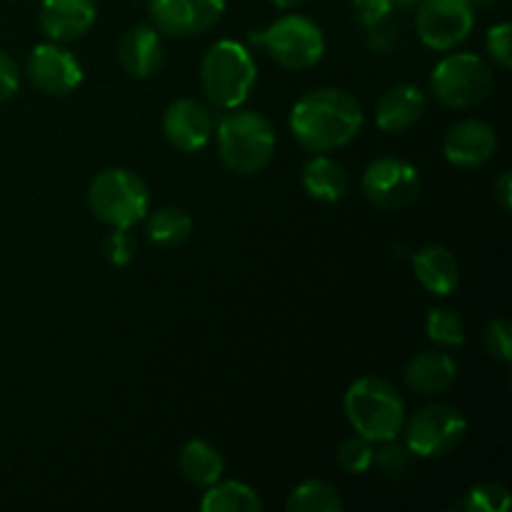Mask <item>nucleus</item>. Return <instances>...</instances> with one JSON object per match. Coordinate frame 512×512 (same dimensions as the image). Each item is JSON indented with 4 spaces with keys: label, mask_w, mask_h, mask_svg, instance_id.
<instances>
[{
    "label": "nucleus",
    "mask_w": 512,
    "mask_h": 512,
    "mask_svg": "<svg viewBox=\"0 0 512 512\" xmlns=\"http://www.w3.org/2000/svg\"><path fill=\"white\" fill-rule=\"evenodd\" d=\"M365 123L363 105L343 88H318L300 95L290 110V130L310 153L345 148Z\"/></svg>",
    "instance_id": "nucleus-1"
},
{
    "label": "nucleus",
    "mask_w": 512,
    "mask_h": 512,
    "mask_svg": "<svg viewBox=\"0 0 512 512\" xmlns=\"http://www.w3.org/2000/svg\"><path fill=\"white\" fill-rule=\"evenodd\" d=\"M343 410L353 430L370 443H388L403 433L405 400L390 380L378 375L358 378L343 398Z\"/></svg>",
    "instance_id": "nucleus-2"
},
{
    "label": "nucleus",
    "mask_w": 512,
    "mask_h": 512,
    "mask_svg": "<svg viewBox=\"0 0 512 512\" xmlns=\"http://www.w3.org/2000/svg\"><path fill=\"white\" fill-rule=\"evenodd\" d=\"M255 80H258V68L253 55L238 40H218L210 45L200 63V85L215 108H243L253 93Z\"/></svg>",
    "instance_id": "nucleus-3"
},
{
    "label": "nucleus",
    "mask_w": 512,
    "mask_h": 512,
    "mask_svg": "<svg viewBox=\"0 0 512 512\" xmlns=\"http://www.w3.org/2000/svg\"><path fill=\"white\" fill-rule=\"evenodd\" d=\"M218 153L225 168L238 175H255L273 160L275 130L255 110H230L215 128Z\"/></svg>",
    "instance_id": "nucleus-4"
},
{
    "label": "nucleus",
    "mask_w": 512,
    "mask_h": 512,
    "mask_svg": "<svg viewBox=\"0 0 512 512\" xmlns=\"http://www.w3.org/2000/svg\"><path fill=\"white\" fill-rule=\"evenodd\" d=\"M88 205L95 218L110 228H133L148 218V185L133 170L108 168L90 183Z\"/></svg>",
    "instance_id": "nucleus-5"
},
{
    "label": "nucleus",
    "mask_w": 512,
    "mask_h": 512,
    "mask_svg": "<svg viewBox=\"0 0 512 512\" xmlns=\"http://www.w3.org/2000/svg\"><path fill=\"white\" fill-rule=\"evenodd\" d=\"M495 75L485 58L475 53L445 55L430 75V90L445 108H475L493 93Z\"/></svg>",
    "instance_id": "nucleus-6"
},
{
    "label": "nucleus",
    "mask_w": 512,
    "mask_h": 512,
    "mask_svg": "<svg viewBox=\"0 0 512 512\" xmlns=\"http://www.w3.org/2000/svg\"><path fill=\"white\" fill-rule=\"evenodd\" d=\"M250 38L263 45L270 58L288 70L313 68L325 55L323 30L305 15H283L265 30L250 33Z\"/></svg>",
    "instance_id": "nucleus-7"
},
{
    "label": "nucleus",
    "mask_w": 512,
    "mask_h": 512,
    "mask_svg": "<svg viewBox=\"0 0 512 512\" xmlns=\"http://www.w3.org/2000/svg\"><path fill=\"white\" fill-rule=\"evenodd\" d=\"M403 433L415 458H445L455 453L468 435V418L455 405L433 403L405 420Z\"/></svg>",
    "instance_id": "nucleus-8"
},
{
    "label": "nucleus",
    "mask_w": 512,
    "mask_h": 512,
    "mask_svg": "<svg viewBox=\"0 0 512 512\" xmlns=\"http://www.w3.org/2000/svg\"><path fill=\"white\" fill-rule=\"evenodd\" d=\"M363 195L380 210H403L420 195V173L403 158H378L360 178Z\"/></svg>",
    "instance_id": "nucleus-9"
},
{
    "label": "nucleus",
    "mask_w": 512,
    "mask_h": 512,
    "mask_svg": "<svg viewBox=\"0 0 512 512\" xmlns=\"http://www.w3.org/2000/svg\"><path fill=\"white\" fill-rule=\"evenodd\" d=\"M475 25V8L468 0H420L415 30L433 50H453Z\"/></svg>",
    "instance_id": "nucleus-10"
},
{
    "label": "nucleus",
    "mask_w": 512,
    "mask_h": 512,
    "mask_svg": "<svg viewBox=\"0 0 512 512\" xmlns=\"http://www.w3.org/2000/svg\"><path fill=\"white\" fill-rule=\"evenodd\" d=\"M148 10L158 33L193 38L218 25L225 13V0H150Z\"/></svg>",
    "instance_id": "nucleus-11"
},
{
    "label": "nucleus",
    "mask_w": 512,
    "mask_h": 512,
    "mask_svg": "<svg viewBox=\"0 0 512 512\" xmlns=\"http://www.w3.org/2000/svg\"><path fill=\"white\" fill-rule=\"evenodd\" d=\"M25 73H28L30 83L40 93L53 95V98L70 95L83 83V65H80V60L70 50L53 43V40L35 45L28 58Z\"/></svg>",
    "instance_id": "nucleus-12"
},
{
    "label": "nucleus",
    "mask_w": 512,
    "mask_h": 512,
    "mask_svg": "<svg viewBox=\"0 0 512 512\" xmlns=\"http://www.w3.org/2000/svg\"><path fill=\"white\" fill-rule=\"evenodd\" d=\"M213 113L193 98H180L163 115L165 140L180 153H198L213 138Z\"/></svg>",
    "instance_id": "nucleus-13"
},
{
    "label": "nucleus",
    "mask_w": 512,
    "mask_h": 512,
    "mask_svg": "<svg viewBox=\"0 0 512 512\" xmlns=\"http://www.w3.org/2000/svg\"><path fill=\"white\" fill-rule=\"evenodd\" d=\"M498 150V133L483 120H460L448 130L443 140V155L458 168L485 165Z\"/></svg>",
    "instance_id": "nucleus-14"
},
{
    "label": "nucleus",
    "mask_w": 512,
    "mask_h": 512,
    "mask_svg": "<svg viewBox=\"0 0 512 512\" xmlns=\"http://www.w3.org/2000/svg\"><path fill=\"white\" fill-rule=\"evenodd\" d=\"M98 18L95 0H43L40 28L53 43H73L93 28Z\"/></svg>",
    "instance_id": "nucleus-15"
},
{
    "label": "nucleus",
    "mask_w": 512,
    "mask_h": 512,
    "mask_svg": "<svg viewBox=\"0 0 512 512\" xmlns=\"http://www.w3.org/2000/svg\"><path fill=\"white\" fill-rule=\"evenodd\" d=\"M425 93L418 85H395V88L385 90L383 98L378 100V108H375V123L383 133L398 135L405 130L413 128L425 113Z\"/></svg>",
    "instance_id": "nucleus-16"
},
{
    "label": "nucleus",
    "mask_w": 512,
    "mask_h": 512,
    "mask_svg": "<svg viewBox=\"0 0 512 512\" xmlns=\"http://www.w3.org/2000/svg\"><path fill=\"white\" fill-rule=\"evenodd\" d=\"M120 65L133 78H150L163 63V40L155 25H135L118 45Z\"/></svg>",
    "instance_id": "nucleus-17"
},
{
    "label": "nucleus",
    "mask_w": 512,
    "mask_h": 512,
    "mask_svg": "<svg viewBox=\"0 0 512 512\" xmlns=\"http://www.w3.org/2000/svg\"><path fill=\"white\" fill-rule=\"evenodd\" d=\"M413 270L418 283L433 295H450L460 285V265L453 250L445 245H425L413 255Z\"/></svg>",
    "instance_id": "nucleus-18"
},
{
    "label": "nucleus",
    "mask_w": 512,
    "mask_h": 512,
    "mask_svg": "<svg viewBox=\"0 0 512 512\" xmlns=\"http://www.w3.org/2000/svg\"><path fill=\"white\" fill-rule=\"evenodd\" d=\"M458 363L448 353H418L405 365V383L418 395H440L453 388Z\"/></svg>",
    "instance_id": "nucleus-19"
},
{
    "label": "nucleus",
    "mask_w": 512,
    "mask_h": 512,
    "mask_svg": "<svg viewBox=\"0 0 512 512\" xmlns=\"http://www.w3.org/2000/svg\"><path fill=\"white\" fill-rule=\"evenodd\" d=\"M303 188L305 193L320 203H338L348 190V173L338 160L330 155L318 153L303 165Z\"/></svg>",
    "instance_id": "nucleus-20"
},
{
    "label": "nucleus",
    "mask_w": 512,
    "mask_h": 512,
    "mask_svg": "<svg viewBox=\"0 0 512 512\" xmlns=\"http://www.w3.org/2000/svg\"><path fill=\"white\" fill-rule=\"evenodd\" d=\"M223 470V455L208 440H188L180 450V473L198 488H210L213 483H218L223 478Z\"/></svg>",
    "instance_id": "nucleus-21"
},
{
    "label": "nucleus",
    "mask_w": 512,
    "mask_h": 512,
    "mask_svg": "<svg viewBox=\"0 0 512 512\" xmlns=\"http://www.w3.org/2000/svg\"><path fill=\"white\" fill-rule=\"evenodd\" d=\"M203 512H260L263 500L258 490L250 488L240 480H225V483H213L205 488L203 500H200Z\"/></svg>",
    "instance_id": "nucleus-22"
},
{
    "label": "nucleus",
    "mask_w": 512,
    "mask_h": 512,
    "mask_svg": "<svg viewBox=\"0 0 512 512\" xmlns=\"http://www.w3.org/2000/svg\"><path fill=\"white\" fill-rule=\"evenodd\" d=\"M288 512H343L345 503L340 498L338 488L323 478L303 480L285 503Z\"/></svg>",
    "instance_id": "nucleus-23"
},
{
    "label": "nucleus",
    "mask_w": 512,
    "mask_h": 512,
    "mask_svg": "<svg viewBox=\"0 0 512 512\" xmlns=\"http://www.w3.org/2000/svg\"><path fill=\"white\" fill-rule=\"evenodd\" d=\"M145 233L153 245L163 250L180 248L193 233V220L183 208H160L148 218Z\"/></svg>",
    "instance_id": "nucleus-24"
},
{
    "label": "nucleus",
    "mask_w": 512,
    "mask_h": 512,
    "mask_svg": "<svg viewBox=\"0 0 512 512\" xmlns=\"http://www.w3.org/2000/svg\"><path fill=\"white\" fill-rule=\"evenodd\" d=\"M425 333L433 343L445 348H460L465 343V323L455 310L433 308L425 318Z\"/></svg>",
    "instance_id": "nucleus-25"
},
{
    "label": "nucleus",
    "mask_w": 512,
    "mask_h": 512,
    "mask_svg": "<svg viewBox=\"0 0 512 512\" xmlns=\"http://www.w3.org/2000/svg\"><path fill=\"white\" fill-rule=\"evenodd\" d=\"M510 493L500 483H480L473 485L463 498L455 503V508L465 512H505L510 508Z\"/></svg>",
    "instance_id": "nucleus-26"
},
{
    "label": "nucleus",
    "mask_w": 512,
    "mask_h": 512,
    "mask_svg": "<svg viewBox=\"0 0 512 512\" xmlns=\"http://www.w3.org/2000/svg\"><path fill=\"white\" fill-rule=\"evenodd\" d=\"M375 443H370L368 438L363 435H350L340 443L338 448V463L345 473H353V475H365L370 468H373V460H375Z\"/></svg>",
    "instance_id": "nucleus-27"
},
{
    "label": "nucleus",
    "mask_w": 512,
    "mask_h": 512,
    "mask_svg": "<svg viewBox=\"0 0 512 512\" xmlns=\"http://www.w3.org/2000/svg\"><path fill=\"white\" fill-rule=\"evenodd\" d=\"M373 465H378L385 478H405L415 465V455L410 453L405 443L388 440V443H383V448L375 450Z\"/></svg>",
    "instance_id": "nucleus-28"
},
{
    "label": "nucleus",
    "mask_w": 512,
    "mask_h": 512,
    "mask_svg": "<svg viewBox=\"0 0 512 512\" xmlns=\"http://www.w3.org/2000/svg\"><path fill=\"white\" fill-rule=\"evenodd\" d=\"M105 260L118 268L123 265H130L135 260V253H138V240L130 233V228H110L108 238L103 243Z\"/></svg>",
    "instance_id": "nucleus-29"
},
{
    "label": "nucleus",
    "mask_w": 512,
    "mask_h": 512,
    "mask_svg": "<svg viewBox=\"0 0 512 512\" xmlns=\"http://www.w3.org/2000/svg\"><path fill=\"white\" fill-rule=\"evenodd\" d=\"M485 348L493 358H498L500 363H510L512 360V325L508 320L498 318L493 323H488L483 333Z\"/></svg>",
    "instance_id": "nucleus-30"
},
{
    "label": "nucleus",
    "mask_w": 512,
    "mask_h": 512,
    "mask_svg": "<svg viewBox=\"0 0 512 512\" xmlns=\"http://www.w3.org/2000/svg\"><path fill=\"white\" fill-rule=\"evenodd\" d=\"M485 45H488V53L490 58H493V63H498L500 68L508 70L512 65V25H493V28L488 30V35H485Z\"/></svg>",
    "instance_id": "nucleus-31"
},
{
    "label": "nucleus",
    "mask_w": 512,
    "mask_h": 512,
    "mask_svg": "<svg viewBox=\"0 0 512 512\" xmlns=\"http://www.w3.org/2000/svg\"><path fill=\"white\" fill-rule=\"evenodd\" d=\"M353 8L360 23H363L365 28H373V25L383 23V20L390 18L395 5L390 3V0H353Z\"/></svg>",
    "instance_id": "nucleus-32"
},
{
    "label": "nucleus",
    "mask_w": 512,
    "mask_h": 512,
    "mask_svg": "<svg viewBox=\"0 0 512 512\" xmlns=\"http://www.w3.org/2000/svg\"><path fill=\"white\" fill-rule=\"evenodd\" d=\"M20 88V70L5 50H0V103L13 98Z\"/></svg>",
    "instance_id": "nucleus-33"
},
{
    "label": "nucleus",
    "mask_w": 512,
    "mask_h": 512,
    "mask_svg": "<svg viewBox=\"0 0 512 512\" xmlns=\"http://www.w3.org/2000/svg\"><path fill=\"white\" fill-rule=\"evenodd\" d=\"M368 45L375 50V53H390V50L398 45V28L383 20V23L368 28Z\"/></svg>",
    "instance_id": "nucleus-34"
},
{
    "label": "nucleus",
    "mask_w": 512,
    "mask_h": 512,
    "mask_svg": "<svg viewBox=\"0 0 512 512\" xmlns=\"http://www.w3.org/2000/svg\"><path fill=\"white\" fill-rule=\"evenodd\" d=\"M495 200H498V205L505 210V213H510V208H512V175L508 173V170H505V173L498 178V183H495Z\"/></svg>",
    "instance_id": "nucleus-35"
},
{
    "label": "nucleus",
    "mask_w": 512,
    "mask_h": 512,
    "mask_svg": "<svg viewBox=\"0 0 512 512\" xmlns=\"http://www.w3.org/2000/svg\"><path fill=\"white\" fill-rule=\"evenodd\" d=\"M270 3L275 5V8H283V10H290V8H298V5H303L305 0H270Z\"/></svg>",
    "instance_id": "nucleus-36"
},
{
    "label": "nucleus",
    "mask_w": 512,
    "mask_h": 512,
    "mask_svg": "<svg viewBox=\"0 0 512 512\" xmlns=\"http://www.w3.org/2000/svg\"><path fill=\"white\" fill-rule=\"evenodd\" d=\"M468 3L473 5V8H490V5H495L498 0H468Z\"/></svg>",
    "instance_id": "nucleus-37"
},
{
    "label": "nucleus",
    "mask_w": 512,
    "mask_h": 512,
    "mask_svg": "<svg viewBox=\"0 0 512 512\" xmlns=\"http://www.w3.org/2000/svg\"><path fill=\"white\" fill-rule=\"evenodd\" d=\"M390 3H393L395 8H410V5H418L420 0H390Z\"/></svg>",
    "instance_id": "nucleus-38"
}]
</instances>
